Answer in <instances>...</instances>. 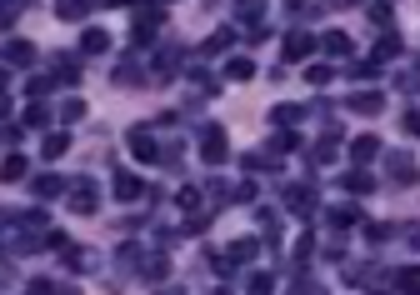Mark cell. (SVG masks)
Returning <instances> with one entry per match:
<instances>
[{
	"instance_id": "8",
	"label": "cell",
	"mask_w": 420,
	"mask_h": 295,
	"mask_svg": "<svg viewBox=\"0 0 420 295\" xmlns=\"http://www.w3.org/2000/svg\"><path fill=\"white\" fill-rule=\"evenodd\" d=\"M321 50L335 55V60H345L355 46H350V35H345V30H325V35H321Z\"/></svg>"
},
{
	"instance_id": "29",
	"label": "cell",
	"mask_w": 420,
	"mask_h": 295,
	"mask_svg": "<svg viewBox=\"0 0 420 295\" xmlns=\"http://www.w3.org/2000/svg\"><path fill=\"white\" fill-rule=\"evenodd\" d=\"M60 120H86V100H66L60 105Z\"/></svg>"
},
{
	"instance_id": "17",
	"label": "cell",
	"mask_w": 420,
	"mask_h": 295,
	"mask_svg": "<svg viewBox=\"0 0 420 295\" xmlns=\"http://www.w3.org/2000/svg\"><path fill=\"white\" fill-rule=\"evenodd\" d=\"M265 15V0H236V20H250V26H260Z\"/></svg>"
},
{
	"instance_id": "23",
	"label": "cell",
	"mask_w": 420,
	"mask_h": 295,
	"mask_svg": "<svg viewBox=\"0 0 420 295\" xmlns=\"http://www.w3.org/2000/svg\"><path fill=\"white\" fill-rule=\"evenodd\" d=\"M0 180H26V155H6V165H0Z\"/></svg>"
},
{
	"instance_id": "20",
	"label": "cell",
	"mask_w": 420,
	"mask_h": 295,
	"mask_svg": "<svg viewBox=\"0 0 420 295\" xmlns=\"http://www.w3.org/2000/svg\"><path fill=\"white\" fill-rule=\"evenodd\" d=\"M395 55H401V35L385 30V35H381V46H375V60H395Z\"/></svg>"
},
{
	"instance_id": "13",
	"label": "cell",
	"mask_w": 420,
	"mask_h": 295,
	"mask_svg": "<svg viewBox=\"0 0 420 295\" xmlns=\"http://www.w3.org/2000/svg\"><path fill=\"white\" fill-rule=\"evenodd\" d=\"M70 151V135L66 131H55V135H46V145H40V155H46V160H60V155H66Z\"/></svg>"
},
{
	"instance_id": "2",
	"label": "cell",
	"mask_w": 420,
	"mask_h": 295,
	"mask_svg": "<svg viewBox=\"0 0 420 295\" xmlns=\"http://www.w3.org/2000/svg\"><path fill=\"white\" fill-rule=\"evenodd\" d=\"M95 205H100V196H95V180H86V175H80V180L70 185V210H75V216H95Z\"/></svg>"
},
{
	"instance_id": "7",
	"label": "cell",
	"mask_w": 420,
	"mask_h": 295,
	"mask_svg": "<svg viewBox=\"0 0 420 295\" xmlns=\"http://www.w3.org/2000/svg\"><path fill=\"white\" fill-rule=\"evenodd\" d=\"M125 145H131V155H135V160H155V135H151V131H140V125H135L131 135H125Z\"/></svg>"
},
{
	"instance_id": "32",
	"label": "cell",
	"mask_w": 420,
	"mask_h": 295,
	"mask_svg": "<svg viewBox=\"0 0 420 295\" xmlns=\"http://www.w3.org/2000/svg\"><path fill=\"white\" fill-rule=\"evenodd\" d=\"M50 86H55V80H46V75H30V80H26L30 95H50Z\"/></svg>"
},
{
	"instance_id": "38",
	"label": "cell",
	"mask_w": 420,
	"mask_h": 295,
	"mask_svg": "<svg viewBox=\"0 0 420 295\" xmlns=\"http://www.w3.org/2000/svg\"><path fill=\"white\" fill-rule=\"evenodd\" d=\"M335 6H365V0H335Z\"/></svg>"
},
{
	"instance_id": "4",
	"label": "cell",
	"mask_w": 420,
	"mask_h": 295,
	"mask_svg": "<svg viewBox=\"0 0 420 295\" xmlns=\"http://www.w3.org/2000/svg\"><path fill=\"white\" fill-rule=\"evenodd\" d=\"M315 46H321V40H315L310 30H290V35H285V46H280V55H285V60H305Z\"/></svg>"
},
{
	"instance_id": "10",
	"label": "cell",
	"mask_w": 420,
	"mask_h": 295,
	"mask_svg": "<svg viewBox=\"0 0 420 295\" xmlns=\"http://www.w3.org/2000/svg\"><path fill=\"white\" fill-rule=\"evenodd\" d=\"M30 60H35L30 40H6V66H30Z\"/></svg>"
},
{
	"instance_id": "31",
	"label": "cell",
	"mask_w": 420,
	"mask_h": 295,
	"mask_svg": "<svg viewBox=\"0 0 420 295\" xmlns=\"http://www.w3.org/2000/svg\"><path fill=\"white\" fill-rule=\"evenodd\" d=\"M46 120H50V111H46V105H30V111H26V125H30V131H40Z\"/></svg>"
},
{
	"instance_id": "19",
	"label": "cell",
	"mask_w": 420,
	"mask_h": 295,
	"mask_svg": "<svg viewBox=\"0 0 420 295\" xmlns=\"http://www.w3.org/2000/svg\"><path fill=\"white\" fill-rule=\"evenodd\" d=\"M230 46H236V30H216L200 50H205V55H220V50H230Z\"/></svg>"
},
{
	"instance_id": "37",
	"label": "cell",
	"mask_w": 420,
	"mask_h": 295,
	"mask_svg": "<svg viewBox=\"0 0 420 295\" xmlns=\"http://www.w3.org/2000/svg\"><path fill=\"white\" fill-rule=\"evenodd\" d=\"M0 115H10V95L6 91H0Z\"/></svg>"
},
{
	"instance_id": "15",
	"label": "cell",
	"mask_w": 420,
	"mask_h": 295,
	"mask_svg": "<svg viewBox=\"0 0 420 295\" xmlns=\"http://www.w3.org/2000/svg\"><path fill=\"white\" fill-rule=\"evenodd\" d=\"M60 191H66V180H60V175H35V196L40 200H55Z\"/></svg>"
},
{
	"instance_id": "35",
	"label": "cell",
	"mask_w": 420,
	"mask_h": 295,
	"mask_svg": "<svg viewBox=\"0 0 420 295\" xmlns=\"http://www.w3.org/2000/svg\"><path fill=\"white\" fill-rule=\"evenodd\" d=\"M365 236H370L375 245H381V240H390V236H395V225H370V230H365Z\"/></svg>"
},
{
	"instance_id": "27",
	"label": "cell",
	"mask_w": 420,
	"mask_h": 295,
	"mask_svg": "<svg viewBox=\"0 0 420 295\" xmlns=\"http://www.w3.org/2000/svg\"><path fill=\"white\" fill-rule=\"evenodd\" d=\"M395 290H420V270H395Z\"/></svg>"
},
{
	"instance_id": "30",
	"label": "cell",
	"mask_w": 420,
	"mask_h": 295,
	"mask_svg": "<svg viewBox=\"0 0 420 295\" xmlns=\"http://www.w3.org/2000/svg\"><path fill=\"white\" fill-rule=\"evenodd\" d=\"M390 0H375V6H370V20H375V26H390Z\"/></svg>"
},
{
	"instance_id": "22",
	"label": "cell",
	"mask_w": 420,
	"mask_h": 295,
	"mask_svg": "<svg viewBox=\"0 0 420 295\" xmlns=\"http://www.w3.org/2000/svg\"><path fill=\"white\" fill-rule=\"evenodd\" d=\"M135 196H140V180L120 171V175H115V200H135Z\"/></svg>"
},
{
	"instance_id": "33",
	"label": "cell",
	"mask_w": 420,
	"mask_h": 295,
	"mask_svg": "<svg viewBox=\"0 0 420 295\" xmlns=\"http://www.w3.org/2000/svg\"><path fill=\"white\" fill-rule=\"evenodd\" d=\"M305 80H310V86H330V66H310Z\"/></svg>"
},
{
	"instance_id": "21",
	"label": "cell",
	"mask_w": 420,
	"mask_h": 295,
	"mask_svg": "<svg viewBox=\"0 0 420 295\" xmlns=\"http://www.w3.org/2000/svg\"><path fill=\"white\" fill-rule=\"evenodd\" d=\"M256 75V66H250L245 55H236V60H225V80H250Z\"/></svg>"
},
{
	"instance_id": "14",
	"label": "cell",
	"mask_w": 420,
	"mask_h": 295,
	"mask_svg": "<svg viewBox=\"0 0 420 295\" xmlns=\"http://www.w3.org/2000/svg\"><path fill=\"white\" fill-rule=\"evenodd\" d=\"M80 50H86V55H105V50H111V35H105V30H86V35H80Z\"/></svg>"
},
{
	"instance_id": "39",
	"label": "cell",
	"mask_w": 420,
	"mask_h": 295,
	"mask_svg": "<svg viewBox=\"0 0 420 295\" xmlns=\"http://www.w3.org/2000/svg\"><path fill=\"white\" fill-rule=\"evenodd\" d=\"M0 91H6V70H0Z\"/></svg>"
},
{
	"instance_id": "25",
	"label": "cell",
	"mask_w": 420,
	"mask_h": 295,
	"mask_svg": "<svg viewBox=\"0 0 420 295\" xmlns=\"http://www.w3.org/2000/svg\"><path fill=\"white\" fill-rule=\"evenodd\" d=\"M305 111H300V105H276V111H270V120H276V125H296Z\"/></svg>"
},
{
	"instance_id": "1",
	"label": "cell",
	"mask_w": 420,
	"mask_h": 295,
	"mask_svg": "<svg viewBox=\"0 0 420 295\" xmlns=\"http://www.w3.org/2000/svg\"><path fill=\"white\" fill-rule=\"evenodd\" d=\"M200 140H205V165H225L230 145H225V131H220V125H200Z\"/></svg>"
},
{
	"instance_id": "16",
	"label": "cell",
	"mask_w": 420,
	"mask_h": 295,
	"mask_svg": "<svg viewBox=\"0 0 420 295\" xmlns=\"http://www.w3.org/2000/svg\"><path fill=\"white\" fill-rule=\"evenodd\" d=\"M256 250H260L256 236H240L236 245H230V260H236V265H240V260H256Z\"/></svg>"
},
{
	"instance_id": "24",
	"label": "cell",
	"mask_w": 420,
	"mask_h": 295,
	"mask_svg": "<svg viewBox=\"0 0 420 295\" xmlns=\"http://www.w3.org/2000/svg\"><path fill=\"white\" fill-rule=\"evenodd\" d=\"M115 86H125V91H135V86H140V66H131V60H125V66L115 70Z\"/></svg>"
},
{
	"instance_id": "34",
	"label": "cell",
	"mask_w": 420,
	"mask_h": 295,
	"mask_svg": "<svg viewBox=\"0 0 420 295\" xmlns=\"http://www.w3.org/2000/svg\"><path fill=\"white\" fill-rule=\"evenodd\" d=\"M26 290H30V295H50V290H60V285H55V280H46V276H40V280H30Z\"/></svg>"
},
{
	"instance_id": "11",
	"label": "cell",
	"mask_w": 420,
	"mask_h": 295,
	"mask_svg": "<svg viewBox=\"0 0 420 295\" xmlns=\"http://www.w3.org/2000/svg\"><path fill=\"white\" fill-rule=\"evenodd\" d=\"M375 155H381V140H375V135L350 140V160H355V165H365V160H375Z\"/></svg>"
},
{
	"instance_id": "6",
	"label": "cell",
	"mask_w": 420,
	"mask_h": 295,
	"mask_svg": "<svg viewBox=\"0 0 420 295\" xmlns=\"http://www.w3.org/2000/svg\"><path fill=\"white\" fill-rule=\"evenodd\" d=\"M350 111H355V115H381V111H385V95H381V91H355V95H350Z\"/></svg>"
},
{
	"instance_id": "9",
	"label": "cell",
	"mask_w": 420,
	"mask_h": 295,
	"mask_svg": "<svg viewBox=\"0 0 420 295\" xmlns=\"http://www.w3.org/2000/svg\"><path fill=\"white\" fill-rule=\"evenodd\" d=\"M341 185H345L350 196H370V191H375V175H370V171H345Z\"/></svg>"
},
{
	"instance_id": "36",
	"label": "cell",
	"mask_w": 420,
	"mask_h": 295,
	"mask_svg": "<svg viewBox=\"0 0 420 295\" xmlns=\"http://www.w3.org/2000/svg\"><path fill=\"white\" fill-rule=\"evenodd\" d=\"M405 135H420V111H405Z\"/></svg>"
},
{
	"instance_id": "28",
	"label": "cell",
	"mask_w": 420,
	"mask_h": 295,
	"mask_svg": "<svg viewBox=\"0 0 420 295\" xmlns=\"http://www.w3.org/2000/svg\"><path fill=\"white\" fill-rule=\"evenodd\" d=\"M395 86H401V91H420V66H410V70H401V80H395Z\"/></svg>"
},
{
	"instance_id": "12",
	"label": "cell",
	"mask_w": 420,
	"mask_h": 295,
	"mask_svg": "<svg viewBox=\"0 0 420 295\" xmlns=\"http://www.w3.org/2000/svg\"><path fill=\"white\" fill-rule=\"evenodd\" d=\"M55 15L75 26V20H86V15H90V0H60V6H55Z\"/></svg>"
},
{
	"instance_id": "3",
	"label": "cell",
	"mask_w": 420,
	"mask_h": 295,
	"mask_svg": "<svg viewBox=\"0 0 420 295\" xmlns=\"http://www.w3.org/2000/svg\"><path fill=\"white\" fill-rule=\"evenodd\" d=\"M385 175H390L395 185H415L420 171H415V160H410L405 151H390V155H385Z\"/></svg>"
},
{
	"instance_id": "5",
	"label": "cell",
	"mask_w": 420,
	"mask_h": 295,
	"mask_svg": "<svg viewBox=\"0 0 420 295\" xmlns=\"http://www.w3.org/2000/svg\"><path fill=\"white\" fill-rule=\"evenodd\" d=\"M285 205L296 210V216H305V220H310L321 200H315V191H310V185H290V191H285Z\"/></svg>"
},
{
	"instance_id": "18",
	"label": "cell",
	"mask_w": 420,
	"mask_h": 295,
	"mask_svg": "<svg viewBox=\"0 0 420 295\" xmlns=\"http://www.w3.org/2000/svg\"><path fill=\"white\" fill-rule=\"evenodd\" d=\"M330 220L341 225V230H350V225H361V205H335V210H330Z\"/></svg>"
},
{
	"instance_id": "26",
	"label": "cell",
	"mask_w": 420,
	"mask_h": 295,
	"mask_svg": "<svg viewBox=\"0 0 420 295\" xmlns=\"http://www.w3.org/2000/svg\"><path fill=\"white\" fill-rule=\"evenodd\" d=\"M140 270H145L151 280H165V276H171V265H165V256H151V260H145Z\"/></svg>"
}]
</instances>
